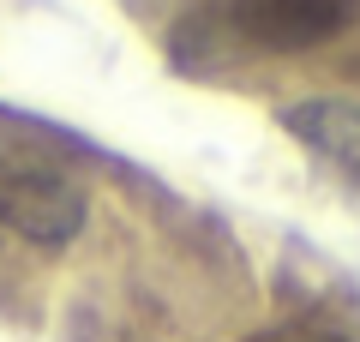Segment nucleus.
I'll return each mask as SVG.
<instances>
[{
    "label": "nucleus",
    "instance_id": "obj_1",
    "mask_svg": "<svg viewBox=\"0 0 360 342\" xmlns=\"http://www.w3.org/2000/svg\"><path fill=\"white\" fill-rule=\"evenodd\" d=\"M90 222V198L66 168L0 151V228L30 246H66Z\"/></svg>",
    "mask_w": 360,
    "mask_h": 342
},
{
    "label": "nucleus",
    "instance_id": "obj_2",
    "mask_svg": "<svg viewBox=\"0 0 360 342\" xmlns=\"http://www.w3.org/2000/svg\"><path fill=\"white\" fill-rule=\"evenodd\" d=\"M229 25L264 54H300L354 25V0H229Z\"/></svg>",
    "mask_w": 360,
    "mask_h": 342
},
{
    "label": "nucleus",
    "instance_id": "obj_3",
    "mask_svg": "<svg viewBox=\"0 0 360 342\" xmlns=\"http://www.w3.org/2000/svg\"><path fill=\"white\" fill-rule=\"evenodd\" d=\"M283 132H295L319 163L360 186V102L354 96H307L283 108Z\"/></svg>",
    "mask_w": 360,
    "mask_h": 342
},
{
    "label": "nucleus",
    "instance_id": "obj_4",
    "mask_svg": "<svg viewBox=\"0 0 360 342\" xmlns=\"http://www.w3.org/2000/svg\"><path fill=\"white\" fill-rule=\"evenodd\" d=\"M307 342H342V336H307Z\"/></svg>",
    "mask_w": 360,
    "mask_h": 342
}]
</instances>
